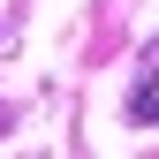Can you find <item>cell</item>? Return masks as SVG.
<instances>
[{"label":"cell","instance_id":"obj_1","mask_svg":"<svg viewBox=\"0 0 159 159\" xmlns=\"http://www.w3.org/2000/svg\"><path fill=\"white\" fill-rule=\"evenodd\" d=\"M129 114H136V121H159V46L144 53V84H136V98H129Z\"/></svg>","mask_w":159,"mask_h":159}]
</instances>
